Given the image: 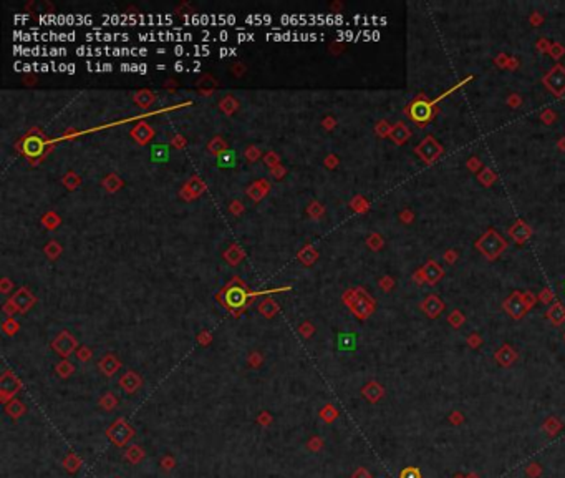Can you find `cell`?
<instances>
[{
	"label": "cell",
	"instance_id": "1",
	"mask_svg": "<svg viewBox=\"0 0 565 478\" xmlns=\"http://www.w3.org/2000/svg\"><path fill=\"white\" fill-rule=\"evenodd\" d=\"M343 299L348 302L350 309L357 314L360 319H367V317L373 312V301L365 294L363 291H348Z\"/></svg>",
	"mask_w": 565,
	"mask_h": 478
},
{
	"label": "cell",
	"instance_id": "2",
	"mask_svg": "<svg viewBox=\"0 0 565 478\" xmlns=\"http://www.w3.org/2000/svg\"><path fill=\"white\" fill-rule=\"evenodd\" d=\"M477 248L481 249V253L486 254L487 258L494 259L502 253V249L506 248V243L497 233L489 231V233H486L481 239L477 241Z\"/></svg>",
	"mask_w": 565,
	"mask_h": 478
},
{
	"label": "cell",
	"instance_id": "3",
	"mask_svg": "<svg viewBox=\"0 0 565 478\" xmlns=\"http://www.w3.org/2000/svg\"><path fill=\"white\" fill-rule=\"evenodd\" d=\"M106 433L113 443L118 445V447H123V445H126L131 440V437L135 435V430L130 427V424L126 420L120 419L106 430Z\"/></svg>",
	"mask_w": 565,
	"mask_h": 478
},
{
	"label": "cell",
	"instance_id": "4",
	"mask_svg": "<svg viewBox=\"0 0 565 478\" xmlns=\"http://www.w3.org/2000/svg\"><path fill=\"white\" fill-rule=\"evenodd\" d=\"M504 311L512 317V319L519 320L525 316V312L529 311V306H527L524 296H522L520 292H514V294H511L506 299Z\"/></svg>",
	"mask_w": 565,
	"mask_h": 478
},
{
	"label": "cell",
	"instance_id": "5",
	"mask_svg": "<svg viewBox=\"0 0 565 478\" xmlns=\"http://www.w3.org/2000/svg\"><path fill=\"white\" fill-rule=\"evenodd\" d=\"M544 82L555 95H562L565 92V70L560 67V65H557V67L545 77Z\"/></svg>",
	"mask_w": 565,
	"mask_h": 478
},
{
	"label": "cell",
	"instance_id": "6",
	"mask_svg": "<svg viewBox=\"0 0 565 478\" xmlns=\"http://www.w3.org/2000/svg\"><path fill=\"white\" fill-rule=\"evenodd\" d=\"M431 113H433V106H431V103L424 100L415 102L410 108V115L413 118V121L416 123H426L431 118Z\"/></svg>",
	"mask_w": 565,
	"mask_h": 478
},
{
	"label": "cell",
	"instance_id": "7",
	"mask_svg": "<svg viewBox=\"0 0 565 478\" xmlns=\"http://www.w3.org/2000/svg\"><path fill=\"white\" fill-rule=\"evenodd\" d=\"M416 153H420V156L424 161H434L436 156L441 153V146L436 143L434 138L428 136V138L420 145V148H416Z\"/></svg>",
	"mask_w": 565,
	"mask_h": 478
},
{
	"label": "cell",
	"instance_id": "8",
	"mask_svg": "<svg viewBox=\"0 0 565 478\" xmlns=\"http://www.w3.org/2000/svg\"><path fill=\"white\" fill-rule=\"evenodd\" d=\"M75 345H77V342H75V339L68 332H61L58 337L55 339V342H53L55 350L58 354H61L63 357L70 356V354L73 352Z\"/></svg>",
	"mask_w": 565,
	"mask_h": 478
},
{
	"label": "cell",
	"instance_id": "9",
	"mask_svg": "<svg viewBox=\"0 0 565 478\" xmlns=\"http://www.w3.org/2000/svg\"><path fill=\"white\" fill-rule=\"evenodd\" d=\"M362 395L368 402H372V404H377L378 400L383 399L384 389H383L381 384H378V382H368V384L362 389Z\"/></svg>",
	"mask_w": 565,
	"mask_h": 478
},
{
	"label": "cell",
	"instance_id": "10",
	"mask_svg": "<svg viewBox=\"0 0 565 478\" xmlns=\"http://www.w3.org/2000/svg\"><path fill=\"white\" fill-rule=\"evenodd\" d=\"M494 357H496V361L499 362L502 367H509L517 361V352L511 347V345L504 344L496 354H494Z\"/></svg>",
	"mask_w": 565,
	"mask_h": 478
},
{
	"label": "cell",
	"instance_id": "11",
	"mask_svg": "<svg viewBox=\"0 0 565 478\" xmlns=\"http://www.w3.org/2000/svg\"><path fill=\"white\" fill-rule=\"evenodd\" d=\"M0 384H2V385H0V390H2V400L3 402H7L8 397L13 395L18 390L17 378L13 377V375H10V373H3L2 382H0Z\"/></svg>",
	"mask_w": 565,
	"mask_h": 478
},
{
	"label": "cell",
	"instance_id": "12",
	"mask_svg": "<svg viewBox=\"0 0 565 478\" xmlns=\"http://www.w3.org/2000/svg\"><path fill=\"white\" fill-rule=\"evenodd\" d=\"M421 309L424 311L429 317H438L441 314V311L444 309V304L436 296H428L424 301L421 302Z\"/></svg>",
	"mask_w": 565,
	"mask_h": 478
},
{
	"label": "cell",
	"instance_id": "13",
	"mask_svg": "<svg viewBox=\"0 0 565 478\" xmlns=\"http://www.w3.org/2000/svg\"><path fill=\"white\" fill-rule=\"evenodd\" d=\"M33 301H35V299H33V296L30 294V292H28L27 289H20L15 296H13L12 304L15 306L17 311L25 312L28 307L33 304Z\"/></svg>",
	"mask_w": 565,
	"mask_h": 478
},
{
	"label": "cell",
	"instance_id": "14",
	"mask_svg": "<svg viewBox=\"0 0 565 478\" xmlns=\"http://www.w3.org/2000/svg\"><path fill=\"white\" fill-rule=\"evenodd\" d=\"M121 367V362L118 361L115 356H111V354H108V356H104L101 361H99V369H101V372L104 375L111 377L115 375L118 369Z\"/></svg>",
	"mask_w": 565,
	"mask_h": 478
},
{
	"label": "cell",
	"instance_id": "15",
	"mask_svg": "<svg viewBox=\"0 0 565 478\" xmlns=\"http://www.w3.org/2000/svg\"><path fill=\"white\" fill-rule=\"evenodd\" d=\"M120 384H121L123 389L128 392V394H133V392H136L138 387L141 385V378H140V375H138L136 372L130 371V372H126L125 375L121 377Z\"/></svg>",
	"mask_w": 565,
	"mask_h": 478
},
{
	"label": "cell",
	"instance_id": "16",
	"mask_svg": "<svg viewBox=\"0 0 565 478\" xmlns=\"http://www.w3.org/2000/svg\"><path fill=\"white\" fill-rule=\"evenodd\" d=\"M547 319L552 322L554 325H562L565 322V307L560 304V302H555L549 307L547 311Z\"/></svg>",
	"mask_w": 565,
	"mask_h": 478
},
{
	"label": "cell",
	"instance_id": "17",
	"mask_svg": "<svg viewBox=\"0 0 565 478\" xmlns=\"http://www.w3.org/2000/svg\"><path fill=\"white\" fill-rule=\"evenodd\" d=\"M423 274H424V279L429 284H436L441 277H443V269H441L434 261H431V263H428V266L423 269Z\"/></svg>",
	"mask_w": 565,
	"mask_h": 478
},
{
	"label": "cell",
	"instance_id": "18",
	"mask_svg": "<svg viewBox=\"0 0 565 478\" xmlns=\"http://www.w3.org/2000/svg\"><path fill=\"white\" fill-rule=\"evenodd\" d=\"M562 428H564L562 420L557 419V417H547L542 424V430L549 435V437H555V435H559V432Z\"/></svg>",
	"mask_w": 565,
	"mask_h": 478
},
{
	"label": "cell",
	"instance_id": "19",
	"mask_svg": "<svg viewBox=\"0 0 565 478\" xmlns=\"http://www.w3.org/2000/svg\"><path fill=\"white\" fill-rule=\"evenodd\" d=\"M511 236L512 238H514L517 243H522V241H525L527 238H529L530 236V229H529V226L525 224V222H522V221H519L517 222V224L514 226V228H512L511 231Z\"/></svg>",
	"mask_w": 565,
	"mask_h": 478
},
{
	"label": "cell",
	"instance_id": "20",
	"mask_svg": "<svg viewBox=\"0 0 565 478\" xmlns=\"http://www.w3.org/2000/svg\"><path fill=\"white\" fill-rule=\"evenodd\" d=\"M391 136H393V140L396 141V143H403V141L405 140H408L410 138V130L406 128L405 125H396V128L391 131Z\"/></svg>",
	"mask_w": 565,
	"mask_h": 478
},
{
	"label": "cell",
	"instance_id": "21",
	"mask_svg": "<svg viewBox=\"0 0 565 478\" xmlns=\"http://www.w3.org/2000/svg\"><path fill=\"white\" fill-rule=\"evenodd\" d=\"M259 311H260V314H264L265 317H272V316L275 314V312L279 311V306L275 304L274 301L267 299V301H264L262 304H260Z\"/></svg>",
	"mask_w": 565,
	"mask_h": 478
},
{
	"label": "cell",
	"instance_id": "22",
	"mask_svg": "<svg viewBox=\"0 0 565 478\" xmlns=\"http://www.w3.org/2000/svg\"><path fill=\"white\" fill-rule=\"evenodd\" d=\"M525 475L529 477V478H540L542 477V473H544V470H542V465H540V463H537V462H532V463H529V465L525 467Z\"/></svg>",
	"mask_w": 565,
	"mask_h": 478
},
{
	"label": "cell",
	"instance_id": "23",
	"mask_svg": "<svg viewBox=\"0 0 565 478\" xmlns=\"http://www.w3.org/2000/svg\"><path fill=\"white\" fill-rule=\"evenodd\" d=\"M23 412H25V407H23V404H20L18 400H13L10 405H7V414L13 419L20 417Z\"/></svg>",
	"mask_w": 565,
	"mask_h": 478
},
{
	"label": "cell",
	"instance_id": "24",
	"mask_svg": "<svg viewBox=\"0 0 565 478\" xmlns=\"http://www.w3.org/2000/svg\"><path fill=\"white\" fill-rule=\"evenodd\" d=\"M135 102L140 106L146 108V106H149L151 102H153V95H151V92H144V90H143V92H138L136 97H135Z\"/></svg>",
	"mask_w": 565,
	"mask_h": 478
},
{
	"label": "cell",
	"instance_id": "25",
	"mask_svg": "<svg viewBox=\"0 0 565 478\" xmlns=\"http://www.w3.org/2000/svg\"><path fill=\"white\" fill-rule=\"evenodd\" d=\"M400 478H423L421 470L416 467H406L400 472Z\"/></svg>",
	"mask_w": 565,
	"mask_h": 478
},
{
	"label": "cell",
	"instance_id": "26",
	"mask_svg": "<svg viewBox=\"0 0 565 478\" xmlns=\"http://www.w3.org/2000/svg\"><path fill=\"white\" fill-rule=\"evenodd\" d=\"M448 320H449V324L453 325V327H461V325L464 324V316L461 314V312L459 311H453L449 314V317H448Z\"/></svg>",
	"mask_w": 565,
	"mask_h": 478
},
{
	"label": "cell",
	"instance_id": "27",
	"mask_svg": "<svg viewBox=\"0 0 565 478\" xmlns=\"http://www.w3.org/2000/svg\"><path fill=\"white\" fill-rule=\"evenodd\" d=\"M143 457H144V453L140 447H131L130 450H128V460H131L133 463L140 462Z\"/></svg>",
	"mask_w": 565,
	"mask_h": 478
},
{
	"label": "cell",
	"instance_id": "28",
	"mask_svg": "<svg viewBox=\"0 0 565 478\" xmlns=\"http://www.w3.org/2000/svg\"><path fill=\"white\" fill-rule=\"evenodd\" d=\"M448 420H449V424L451 425H463L464 424V415H463V412H459V410H453L449 414V417H448Z\"/></svg>",
	"mask_w": 565,
	"mask_h": 478
},
{
	"label": "cell",
	"instance_id": "29",
	"mask_svg": "<svg viewBox=\"0 0 565 478\" xmlns=\"http://www.w3.org/2000/svg\"><path fill=\"white\" fill-rule=\"evenodd\" d=\"M56 372H58L61 377H66V375H70V373L73 372V366L70 362L63 361V362L58 364V367H56Z\"/></svg>",
	"mask_w": 565,
	"mask_h": 478
},
{
	"label": "cell",
	"instance_id": "30",
	"mask_svg": "<svg viewBox=\"0 0 565 478\" xmlns=\"http://www.w3.org/2000/svg\"><path fill=\"white\" fill-rule=\"evenodd\" d=\"M82 181V179H80L77 174L75 173H70V174H66V176L63 178V183L66 184V186L68 188H75V186H78V183Z\"/></svg>",
	"mask_w": 565,
	"mask_h": 478
},
{
	"label": "cell",
	"instance_id": "31",
	"mask_svg": "<svg viewBox=\"0 0 565 478\" xmlns=\"http://www.w3.org/2000/svg\"><path fill=\"white\" fill-rule=\"evenodd\" d=\"M115 405H116V399L113 394H106L101 399V407H104V409H113Z\"/></svg>",
	"mask_w": 565,
	"mask_h": 478
},
{
	"label": "cell",
	"instance_id": "32",
	"mask_svg": "<svg viewBox=\"0 0 565 478\" xmlns=\"http://www.w3.org/2000/svg\"><path fill=\"white\" fill-rule=\"evenodd\" d=\"M80 465V460H77L73 455H70L68 458H65V468H68L70 472H75Z\"/></svg>",
	"mask_w": 565,
	"mask_h": 478
},
{
	"label": "cell",
	"instance_id": "33",
	"mask_svg": "<svg viewBox=\"0 0 565 478\" xmlns=\"http://www.w3.org/2000/svg\"><path fill=\"white\" fill-rule=\"evenodd\" d=\"M336 415H338V412H336L333 407H327V409L322 412V417H324L327 422H331V420H333Z\"/></svg>",
	"mask_w": 565,
	"mask_h": 478
},
{
	"label": "cell",
	"instance_id": "34",
	"mask_svg": "<svg viewBox=\"0 0 565 478\" xmlns=\"http://www.w3.org/2000/svg\"><path fill=\"white\" fill-rule=\"evenodd\" d=\"M351 478H373V477H372V473L367 470V468L360 467V468L355 470V473L351 475Z\"/></svg>",
	"mask_w": 565,
	"mask_h": 478
},
{
	"label": "cell",
	"instance_id": "35",
	"mask_svg": "<svg viewBox=\"0 0 565 478\" xmlns=\"http://www.w3.org/2000/svg\"><path fill=\"white\" fill-rule=\"evenodd\" d=\"M468 344L471 345V347H479V345H481V337H479V335H471V337L468 339Z\"/></svg>",
	"mask_w": 565,
	"mask_h": 478
},
{
	"label": "cell",
	"instance_id": "36",
	"mask_svg": "<svg viewBox=\"0 0 565 478\" xmlns=\"http://www.w3.org/2000/svg\"><path fill=\"white\" fill-rule=\"evenodd\" d=\"M453 478H479V475H477V473H474V472L466 473V475H463V473H458V475H454Z\"/></svg>",
	"mask_w": 565,
	"mask_h": 478
},
{
	"label": "cell",
	"instance_id": "37",
	"mask_svg": "<svg viewBox=\"0 0 565 478\" xmlns=\"http://www.w3.org/2000/svg\"><path fill=\"white\" fill-rule=\"evenodd\" d=\"M174 52H176V55H183V53H184V49H183L181 45H176Z\"/></svg>",
	"mask_w": 565,
	"mask_h": 478
},
{
	"label": "cell",
	"instance_id": "38",
	"mask_svg": "<svg viewBox=\"0 0 565 478\" xmlns=\"http://www.w3.org/2000/svg\"><path fill=\"white\" fill-rule=\"evenodd\" d=\"M101 67H103L104 72H111V70H113V65L111 63H104V65H101Z\"/></svg>",
	"mask_w": 565,
	"mask_h": 478
},
{
	"label": "cell",
	"instance_id": "39",
	"mask_svg": "<svg viewBox=\"0 0 565 478\" xmlns=\"http://www.w3.org/2000/svg\"><path fill=\"white\" fill-rule=\"evenodd\" d=\"M174 68H176V72H181V70L184 68V65H183V61H178V63L174 65Z\"/></svg>",
	"mask_w": 565,
	"mask_h": 478
},
{
	"label": "cell",
	"instance_id": "40",
	"mask_svg": "<svg viewBox=\"0 0 565 478\" xmlns=\"http://www.w3.org/2000/svg\"><path fill=\"white\" fill-rule=\"evenodd\" d=\"M138 55L146 56V55H148V50H146V49H138Z\"/></svg>",
	"mask_w": 565,
	"mask_h": 478
},
{
	"label": "cell",
	"instance_id": "41",
	"mask_svg": "<svg viewBox=\"0 0 565 478\" xmlns=\"http://www.w3.org/2000/svg\"><path fill=\"white\" fill-rule=\"evenodd\" d=\"M146 72H148V67H146L144 63H141L140 65V73H146Z\"/></svg>",
	"mask_w": 565,
	"mask_h": 478
},
{
	"label": "cell",
	"instance_id": "42",
	"mask_svg": "<svg viewBox=\"0 0 565 478\" xmlns=\"http://www.w3.org/2000/svg\"><path fill=\"white\" fill-rule=\"evenodd\" d=\"M227 55H231V50H227V49H221V56H227Z\"/></svg>",
	"mask_w": 565,
	"mask_h": 478
},
{
	"label": "cell",
	"instance_id": "43",
	"mask_svg": "<svg viewBox=\"0 0 565 478\" xmlns=\"http://www.w3.org/2000/svg\"><path fill=\"white\" fill-rule=\"evenodd\" d=\"M66 68H68V65H65V63H60V65H58V70H60V72H66Z\"/></svg>",
	"mask_w": 565,
	"mask_h": 478
},
{
	"label": "cell",
	"instance_id": "44",
	"mask_svg": "<svg viewBox=\"0 0 565 478\" xmlns=\"http://www.w3.org/2000/svg\"><path fill=\"white\" fill-rule=\"evenodd\" d=\"M66 72H68V73H75V65H73V63H70V65H68V68H66Z\"/></svg>",
	"mask_w": 565,
	"mask_h": 478
},
{
	"label": "cell",
	"instance_id": "45",
	"mask_svg": "<svg viewBox=\"0 0 565 478\" xmlns=\"http://www.w3.org/2000/svg\"><path fill=\"white\" fill-rule=\"evenodd\" d=\"M7 287H8V281H7V279H3V287H2V291L5 292V294H7Z\"/></svg>",
	"mask_w": 565,
	"mask_h": 478
},
{
	"label": "cell",
	"instance_id": "46",
	"mask_svg": "<svg viewBox=\"0 0 565 478\" xmlns=\"http://www.w3.org/2000/svg\"><path fill=\"white\" fill-rule=\"evenodd\" d=\"M48 67H50V65H47V63H42L40 70H42V72H48Z\"/></svg>",
	"mask_w": 565,
	"mask_h": 478
},
{
	"label": "cell",
	"instance_id": "47",
	"mask_svg": "<svg viewBox=\"0 0 565 478\" xmlns=\"http://www.w3.org/2000/svg\"><path fill=\"white\" fill-rule=\"evenodd\" d=\"M219 37H221V40H227V37H229V35H227V32H224V30H222Z\"/></svg>",
	"mask_w": 565,
	"mask_h": 478
},
{
	"label": "cell",
	"instance_id": "48",
	"mask_svg": "<svg viewBox=\"0 0 565 478\" xmlns=\"http://www.w3.org/2000/svg\"><path fill=\"white\" fill-rule=\"evenodd\" d=\"M227 22H229V23H234V22H235V18L232 17V15H229V17H227Z\"/></svg>",
	"mask_w": 565,
	"mask_h": 478
},
{
	"label": "cell",
	"instance_id": "49",
	"mask_svg": "<svg viewBox=\"0 0 565 478\" xmlns=\"http://www.w3.org/2000/svg\"><path fill=\"white\" fill-rule=\"evenodd\" d=\"M564 294H565V282H564Z\"/></svg>",
	"mask_w": 565,
	"mask_h": 478
},
{
	"label": "cell",
	"instance_id": "50",
	"mask_svg": "<svg viewBox=\"0 0 565 478\" xmlns=\"http://www.w3.org/2000/svg\"><path fill=\"white\" fill-rule=\"evenodd\" d=\"M564 339H565V337H564Z\"/></svg>",
	"mask_w": 565,
	"mask_h": 478
}]
</instances>
